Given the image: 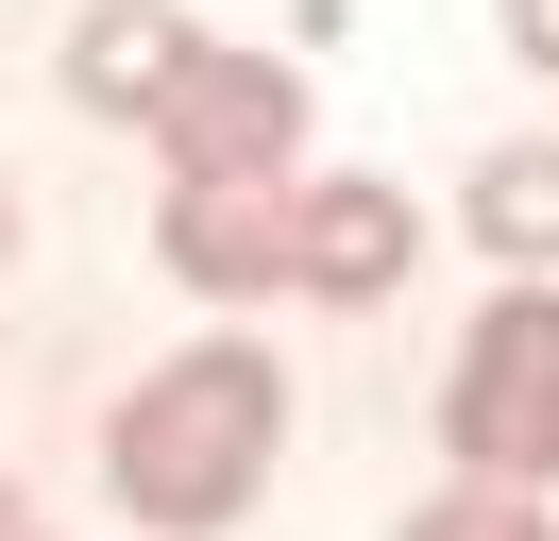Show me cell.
Returning <instances> with one entry per match:
<instances>
[{
    "instance_id": "obj_1",
    "label": "cell",
    "mask_w": 559,
    "mask_h": 541,
    "mask_svg": "<svg viewBox=\"0 0 559 541\" xmlns=\"http://www.w3.org/2000/svg\"><path fill=\"white\" fill-rule=\"evenodd\" d=\"M272 440H288V372L254 356V338H187V356L136 372V406L103 423V473H119L136 525L221 541L254 507V473H272Z\"/></svg>"
},
{
    "instance_id": "obj_2",
    "label": "cell",
    "mask_w": 559,
    "mask_h": 541,
    "mask_svg": "<svg viewBox=\"0 0 559 541\" xmlns=\"http://www.w3.org/2000/svg\"><path fill=\"white\" fill-rule=\"evenodd\" d=\"M441 440H457V473L559 491V288H543V270H509V304L457 338V372H441Z\"/></svg>"
},
{
    "instance_id": "obj_3",
    "label": "cell",
    "mask_w": 559,
    "mask_h": 541,
    "mask_svg": "<svg viewBox=\"0 0 559 541\" xmlns=\"http://www.w3.org/2000/svg\"><path fill=\"white\" fill-rule=\"evenodd\" d=\"M153 153L170 169H306V85L272 51H204L187 34V68L153 85Z\"/></svg>"
},
{
    "instance_id": "obj_4",
    "label": "cell",
    "mask_w": 559,
    "mask_h": 541,
    "mask_svg": "<svg viewBox=\"0 0 559 541\" xmlns=\"http://www.w3.org/2000/svg\"><path fill=\"white\" fill-rule=\"evenodd\" d=\"M288 203H306V169H170V270L204 304H254V288H288Z\"/></svg>"
},
{
    "instance_id": "obj_5",
    "label": "cell",
    "mask_w": 559,
    "mask_h": 541,
    "mask_svg": "<svg viewBox=\"0 0 559 541\" xmlns=\"http://www.w3.org/2000/svg\"><path fill=\"white\" fill-rule=\"evenodd\" d=\"M407 254H424L407 187H306V203H288V288H306V304H390Z\"/></svg>"
},
{
    "instance_id": "obj_6",
    "label": "cell",
    "mask_w": 559,
    "mask_h": 541,
    "mask_svg": "<svg viewBox=\"0 0 559 541\" xmlns=\"http://www.w3.org/2000/svg\"><path fill=\"white\" fill-rule=\"evenodd\" d=\"M457 237L491 270H559V135H509V153L457 187Z\"/></svg>"
},
{
    "instance_id": "obj_7",
    "label": "cell",
    "mask_w": 559,
    "mask_h": 541,
    "mask_svg": "<svg viewBox=\"0 0 559 541\" xmlns=\"http://www.w3.org/2000/svg\"><path fill=\"white\" fill-rule=\"evenodd\" d=\"M170 68H187V17H170V0H103V17L69 34V101H103V119H153Z\"/></svg>"
},
{
    "instance_id": "obj_8",
    "label": "cell",
    "mask_w": 559,
    "mask_h": 541,
    "mask_svg": "<svg viewBox=\"0 0 559 541\" xmlns=\"http://www.w3.org/2000/svg\"><path fill=\"white\" fill-rule=\"evenodd\" d=\"M407 541H559V507L509 491V473H457L441 507H407Z\"/></svg>"
},
{
    "instance_id": "obj_9",
    "label": "cell",
    "mask_w": 559,
    "mask_h": 541,
    "mask_svg": "<svg viewBox=\"0 0 559 541\" xmlns=\"http://www.w3.org/2000/svg\"><path fill=\"white\" fill-rule=\"evenodd\" d=\"M509 51H525V68H559V0H509Z\"/></svg>"
},
{
    "instance_id": "obj_10",
    "label": "cell",
    "mask_w": 559,
    "mask_h": 541,
    "mask_svg": "<svg viewBox=\"0 0 559 541\" xmlns=\"http://www.w3.org/2000/svg\"><path fill=\"white\" fill-rule=\"evenodd\" d=\"M0 254H17V203H0Z\"/></svg>"
},
{
    "instance_id": "obj_11",
    "label": "cell",
    "mask_w": 559,
    "mask_h": 541,
    "mask_svg": "<svg viewBox=\"0 0 559 541\" xmlns=\"http://www.w3.org/2000/svg\"><path fill=\"white\" fill-rule=\"evenodd\" d=\"M0 525H17V491H0Z\"/></svg>"
},
{
    "instance_id": "obj_12",
    "label": "cell",
    "mask_w": 559,
    "mask_h": 541,
    "mask_svg": "<svg viewBox=\"0 0 559 541\" xmlns=\"http://www.w3.org/2000/svg\"><path fill=\"white\" fill-rule=\"evenodd\" d=\"M0 541H17V525H0Z\"/></svg>"
}]
</instances>
